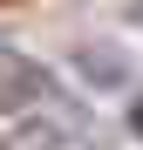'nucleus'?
<instances>
[{"label": "nucleus", "instance_id": "obj_1", "mask_svg": "<svg viewBox=\"0 0 143 150\" xmlns=\"http://www.w3.org/2000/svg\"><path fill=\"white\" fill-rule=\"evenodd\" d=\"M41 109L68 116V103L55 96V82H48L34 62H20V55H0V116H7V123H20V116H41Z\"/></svg>", "mask_w": 143, "mask_h": 150}, {"label": "nucleus", "instance_id": "obj_2", "mask_svg": "<svg viewBox=\"0 0 143 150\" xmlns=\"http://www.w3.org/2000/svg\"><path fill=\"white\" fill-rule=\"evenodd\" d=\"M136 130H143V103H136Z\"/></svg>", "mask_w": 143, "mask_h": 150}]
</instances>
